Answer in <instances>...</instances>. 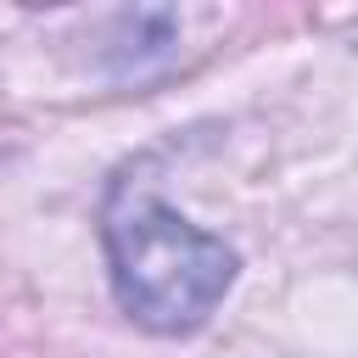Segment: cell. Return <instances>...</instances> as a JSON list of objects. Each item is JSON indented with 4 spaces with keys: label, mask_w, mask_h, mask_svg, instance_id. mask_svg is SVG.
Returning a JSON list of instances; mask_svg holds the SVG:
<instances>
[{
    "label": "cell",
    "mask_w": 358,
    "mask_h": 358,
    "mask_svg": "<svg viewBox=\"0 0 358 358\" xmlns=\"http://www.w3.org/2000/svg\"><path fill=\"white\" fill-rule=\"evenodd\" d=\"M101 241L123 313L157 336H185L235 285V252L157 196L151 162H129L101 207Z\"/></svg>",
    "instance_id": "obj_1"
}]
</instances>
